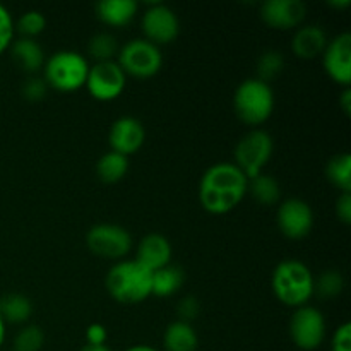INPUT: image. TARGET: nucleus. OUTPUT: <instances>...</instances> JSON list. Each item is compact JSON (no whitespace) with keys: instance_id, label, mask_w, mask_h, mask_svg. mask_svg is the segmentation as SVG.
Returning a JSON list of instances; mask_svg holds the SVG:
<instances>
[{"instance_id":"f257e3e1","label":"nucleus","mask_w":351,"mask_h":351,"mask_svg":"<svg viewBox=\"0 0 351 351\" xmlns=\"http://www.w3.org/2000/svg\"><path fill=\"white\" fill-rule=\"evenodd\" d=\"M249 178L235 163L211 165L199 182V201L211 215L233 211L247 195Z\"/></svg>"},{"instance_id":"f03ea898","label":"nucleus","mask_w":351,"mask_h":351,"mask_svg":"<svg viewBox=\"0 0 351 351\" xmlns=\"http://www.w3.org/2000/svg\"><path fill=\"white\" fill-rule=\"evenodd\" d=\"M106 290L119 304H141L151 297L153 273L134 261H119L106 274Z\"/></svg>"},{"instance_id":"7ed1b4c3","label":"nucleus","mask_w":351,"mask_h":351,"mask_svg":"<svg viewBox=\"0 0 351 351\" xmlns=\"http://www.w3.org/2000/svg\"><path fill=\"white\" fill-rule=\"evenodd\" d=\"M271 287L283 305L304 307L314 295V274L302 261L285 259L274 267Z\"/></svg>"},{"instance_id":"20e7f679","label":"nucleus","mask_w":351,"mask_h":351,"mask_svg":"<svg viewBox=\"0 0 351 351\" xmlns=\"http://www.w3.org/2000/svg\"><path fill=\"white\" fill-rule=\"evenodd\" d=\"M233 108L237 117L250 127L266 122L274 112V93L269 82L257 77L240 82L233 95Z\"/></svg>"},{"instance_id":"39448f33","label":"nucleus","mask_w":351,"mask_h":351,"mask_svg":"<svg viewBox=\"0 0 351 351\" xmlns=\"http://www.w3.org/2000/svg\"><path fill=\"white\" fill-rule=\"evenodd\" d=\"M89 62L74 50H58L45 60L43 79L57 91L71 93L84 88L89 72Z\"/></svg>"},{"instance_id":"423d86ee","label":"nucleus","mask_w":351,"mask_h":351,"mask_svg":"<svg viewBox=\"0 0 351 351\" xmlns=\"http://www.w3.org/2000/svg\"><path fill=\"white\" fill-rule=\"evenodd\" d=\"M119 62L125 75L137 79L153 77L163 65V53L160 47L147 41L146 38H134L119 50Z\"/></svg>"},{"instance_id":"0eeeda50","label":"nucleus","mask_w":351,"mask_h":351,"mask_svg":"<svg viewBox=\"0 0 351 351\" xmlns=\"http://www.w3.org/2000/svg\"><path fill=\"white\" fill-rule=\"evenodd\" d=\"M274 151L273 137L263 129H254L242 137L235 146V165L245 173V177L254 178L263 173V168L271 160Z\"/></svg>"},{"instance_id":"6e6552de","label":"nucleus","mask_w":351,"mask_h":351,"mask_svg":"<svg viewBox=\"0 0 351 351\" xmlns=\"http://www.w3.org/2000/svg\"><path fill=\"white\" fill-rule=\"evenodd\" d=\"M86 245L98 257L122 259L132 249V235L127 228L112 223H99L86 233Z\"/></svg>"},{"instance_id":"1a4fd4ad","label":"nucleus","mask_w":351,"mask_h":351,"mask_svg":"<svg viewBox=\"0 0 351 351\" xmlns=\"http://www.w3.org/2000/svg\"><path fill=\"white\" fill-rule=\"evenodd\" d=\"M290 336L300 350H317L326 338V319L322 312L308 304L295 308L290 319Z\"/></svg>"},{"instance_id":"9d476101","label":"nucleus","mask_w":351,"mask_h":351,"mask_svg":"<svg viewBox=\"0 0 351 351\" xmlns=\"http://www.w3.org/2000/svg\"><path fill=\"white\" fill-rule=\"evenodd\" d=\"M127 75L115 60L96 62L89 67L84 88L98 101H113L123 93Z\"/></svg>"},{"instance_id":"9b49d317","label":"nucleus","mask_w":351,"mask_h":351,"mask_svg":"<svg viewBox=\"0 0 351 351\" xmlns=\"http://www.w3.org/2000/svg\"><path fill=\"white\" fill-rule=\"evenodd\" d=\"M141 27L146 34V40L156 47L168 45L180 33V21L171 7L165 3H151L143 14Z\"/></svg>"},{"instance_id":"f8f14e48","label":"nucleus","mask_w":351,"mask_h":351,"mask_svg":"<svg viewBox=\"0 0 351 351\" xmlns=\"http://www.w3.org/2000/svg\"><path fill=\"white\" fill-rule=\"evenodd\" d=\"M276 223L287 239H305L314 226V211L304 199L290 197L278 206Z\"/></svg>"},{"instance_id":"ddd939ff","label":"nucleus","mask_w":351,"mask_h":351,"mask_svg":"<svg viewBox=\"0 0 351 351\" xmlns=\"http://www.w3.org/2000/svg\"><path fill=\"white\" fill-rule=\"evenodd\" d=\"M322 65L332 81L348 88L351 82V34L348 31L328 41L322 51Z\"/></svg>"},{"instance_id":"4468645a","label":"nucleus","mask_w":351,"mask_h":351,"mask_svg":"<svg viewBox=\"0 0 351 351\" xmlns=\"http://www.w3.org/2000/svg\"><path fill=\"white\" fill-rule=\"evenodd\" d=\"M144 141H146V129H144L143 122L136 117H120L110 127V147H112V151L127 158H129V154L137 153L143 147Z\"/></svg>"},{"instance_id":"2eb2a0df","label":"nucleus","mask_w":351,"mask_h":351,"mask_svg":"<svg viewBox=\"0 0 351 351\" xmlns=\"http://www.w3.org/2000/svg\"><path fill=\"white\" fill-rule=\"evenodd\" d=\"M307 7L302 0H266L261 5V17L274 29H291L304 21Z\"/></svg>"},{"instance_id":"dca6fc26","label":"nucleus","mask_w":351,"mask_h":351,"mask_svg":"<svg viewBox=\"0 0 351 351\" xmlns=\"http://www.w3.org/2000/svg\"><path fill=\"white\" fill-rule=\"evenodd\" d=\"M136 261L151 273L171 264V245L161 233H147L137 245Z\"/></svg>"},{"instance_id":"f3484780","label":"nucleus","mask_w":351,"mask_h":351,"mask_svg":"<svg viewBox=\"0 0 351 351\" xmlns=\"http://www.w3.org/2000/svg\"><path fill=\"white\" fill-rule=\"evenodd\" d=\"M328 45V34L319 24H305L295 31L291 38V51L298 58H315L322 55Z\"/></svg>"},{"instance_id":"a211bd4d","label":"nucleus","mask_w":351,"mask_h":351,"mask_svg":"<svg viewBox=\"0 0 351 351\" xmlns=\"http://www.w3.org/2000/svg\"><path fill=\"white\" fill-rule=\"evenodd\" d=\"M10 53H12L14 62L27 74L34 75L45 65V51L41 45L34 38L19 36L10 45Z\"/></svg>"},{"instance_id":"6ab92c4d","label":"nucleus","mask_w":351,"mask_h":351,"mask_svg":"<svg viewBox=\"0 0 351 351\" xmlns=\"http://www.w3.org/2000/svg\"><path fill=\"white\" fill-rule=\"evenodd\" d=\"M139 10L136 0H99L96 3V14L99 21L108 26L122 27L127 26Z\"/></svg>"},{"instance_id":"aec40b11","label":"nucleus","mask_w":351,"mask_h":351,"mask_svg":"<svg viewBox=\"0 0 351 351\" xmlns=\"http://www.w3.org/2000/svg\"><path fill=\"white\" fill-rule=\"evenodd\" d=\"M163 346L167 351H197V332L189 322L173 321L165 329Z\"/></svg>"},{"instance_id":"412c9836","label":"nucleus","mask_w":351,"mask_h":351,"mask_svg":"<svg viewBox=\"0 0 351 351\" xmlns=\"http://www.w3.org/2000/svg\"><path fill=\"white\" fill-rule=\"evenodd\" d=\"M185 283V273L175 264L161 267V269L153 273V287H151V295L160 298L171 297L177 293Z\"/></svg>"},{"instance_id":"4be33fe9","label":"nucleus","mask_w":351,"mask_h":351,"mask_svg":"<svg viewBox=\"0 0 351 351\" xmlns=\"http://www.w3.org/2000/svg\"><path fill=\"white\" fill-rule=\"evenodd\" d=\"M33 314V304L26 295L7 293L0 298V315L3 322L23 324Z\"/></svg>"},{"instance_id":"5701e85b","label":"nucleus","mask_w":351,"mask_h":351,"mask_svg":"<svg viewBox=\"0 0 351 351\" xmlns=\"http://www.w3.org/2000/svg\"><path fill=\"white\" fill-rule=\"evenodd\" d=\"M129 171V158L123 154L108 151L96 163V175L103 184H117Z\"/></svg>"},{"instance_id":"b1692460","label":"nucleus","mask_w":351,"mask_h":351,"mask_svg":"<svg viewBox=\"0 0 351 351\" xmlns=\"http://www.w3.org/2000/svg\"><path fill=\"white\" fill-rule=\"evenodd\" d=\"M247 194L252 195L259 204L273 206L276 204V202H280L281 199L280 182H278L273 175L259 173L249 180Z\"/></svg>"},{"instance_id":"393cba45","label":"nucleus","mask_w":351,"mask_h":351,"mask_svg":"<svg viewBox=\"0 0 351 351\" xmlns=\"http://www.w3.org/2000/svg\"><path fill=\"white\" fill-rule=\"evenodd\" d=\"M328 180L341 192H351V154L341 153L332 156L326 165Z\"/></svg>"},{"instance_id":"a878e982","label":"nucleus","mask_w":351,"mask_h":351,"mask_svg":"<svg viewBox=\"0 0 351 351\" xmlns=\"http://www.w3.org/2000/svg\"><path fill=\"white\" fill-rule=\"evenodd\" d=\"M119 41L113 36L112 33H101L93 34L91 40L88 43V53L95 58L96 62H110L113 60V57L119 55Z\"/></svg>"},{"instance_id":"bb28decb","label":"nucleus","mask_w":351,"mask_h":351,"mask_svg":"<svg viewBox=\"0 0 351 351\" xmlns=\"http://www.w3.org/2000/svg\"><path fill=\"white\" fill-rule=\"evenodd\" d=\"M343 288H345V280H343V274L336 269L324 271L317 280H314V293L322 298L338 297Z\"/></svg>"},{"instance_id":"cd10ccee","label":"nucleus","mask_w":351,"mask_h":351,"mask_svg":"<svg viewBox=\"0 0 351 351\" xmlns=\"http://www.w3.org/2000/svg\"><path fill=\"white\" fill-rule=\"evenodd\" d=\"M285 67L283 55L278 50H266L257 60V79L264 82H269L276 77Z\"/></svg>"},{"instance_id":"c85d7f7f","label":"nucleus","mask_w":351,"mask_h":351,"mask_svg":"<svg viewBox=\"0 0 351 351\" xmlns=\"http://www.w3.org/2000/svg\"><path fill=\"white\" fill-rule=\"evenodd\" d=\"M14 27L23 38H34L47 27V17L40 10H27L17 19Z\"/></svg>"},{"instance_id":"c756f323","label":"nucleus","mask_w":351,"mask_h":351,"mask_svg":"<svg viewBox=\"0 0 351 351\" xmlns=\"http://www.w3.org/2000/svg\"><path fill=\"white\" fill-rule=\"evenodd\" d=\"M45 335L38 326H26L14 338V351H40L43 348Z\"/></svg>"},{"instance_id":"7c9ffc66","label":"nucleus","mask_w":351,"mask_h":351,"mask_svg":"<svg viewBox=\"0 0 351 351\" xmlns=\"http://www.w3.org/2000/svg\"><path fill=\"white\" fill-rule=\"evenodd\" d=\"M14 33H16V27H14L12 16L7 7L0 3V55L12 45Z\"/></svg>"},{"instance_id":"2f4dec72","label":"nucleus","mask_w":351,"mask_h":351,"mask_svg":"<svg viewBox=\"0 0 351 351\" xmlns=\"http://www.w3.org/2000/svg\"><path fill=\"white\" fill-rule=\"evenodd\" d=\"M48 84L45 82L43 77H38V75H31L26 82L23 84V96L27 101H41L47 95Z\"/></svg>"},{"instance_id":"473e14b6","label":"nucleus","mask_w":351,"mask_h":351,"mask_svg":"<svg viewBox=\"0 0 351 351\" xmlns=\"http://www.w3.org/2000/svg\"><path fill=\"white\" fill-rule=\"evenodd\" d=\"M199 311H201V304L195 297H184L177 305V314H178V321H184L191 324L195 317L199 315Z\"/></svg>"},{"instance_id":"72a5a7b5","label":"nucleus","mask_w":351,"mask_h":351,"mask_svg":"<svg viewBox=\"0 0 351 351\" xmlns=\"http://www.w3.org/2000/svg\"><path fill=\"white\" fill-rule=\"evenodd\" d=\"M331 351H351V324L345 322L335 331L331 339Z\"/></svg>"},{"instance_id":"f704fd0d","label":"nucleus","mask_w":351,"mask_h":351,"mask_svg":"<svg viewBox=\"0 0 351 351\" xmlns=\"http://www.w3.org/2000/svg\"><path fill=\"white\" fill-rule=\"evenodd\" d=\"M106 328L99 322H95V324H89L86 328V345H105L106 341Z\"/></svg>"},{"instance_id":"c9c22d12","label":"nucleus","mask_w":351,"mask_h":351,"mask_svg":"<svg viewBox=\"0 0 351 351\" xmlns=\"http://www.w3.org/2000/svg\"><path fill=\"white\" fill-rule=\"evenodd\" d=\"M336 215L345 225L351 223V192H341L336 201Z\"/></svg>"},{"instance_id":"e433bc0d","label":"nucleus","mask_w":351,"mask_h":351,"mask_svg":"<svg viewBox=\"0 0 351 351\" xmlns=\"http://www.w3.org/2000/svg\"><path fill=\"white\" fill-rule=\"evenodd\" d=\"M339 105H341L343 112L346 113V115H350L351 113V88L348 86V88L343 89L341 96H339Z\"/></svg>"},{"instance_id":"4c0bfd02","label":"nucleus","mask_w":351,"mask_h":351,"mask_svg":"<svg viewBox=\"0 0 351 351\" xmlns=\"http://www.w3.org/2000/svg\"><path fill=\"white\" fill-rule=\"evenodd\" d=\"M81 351H112L106 345H84Z\"/></svg>"},{"instance_id":"58836bf2","label":"nucleus","mask_w":351,"mask_h":351,"mask_svg":"<svg viewBox=\"0 0 351 351\" xmlns=\"http://www.w3.org/2000/svg\"><path fill=\"white\" fill-rule=\"evenodd\" d=\"M125 351H160V350L153 348V346H147V345H136V346H130V348H127Z\"/></svg>"},{"instance_id":"ea45409f","label":"nucleus","mask_w":351,"mask_h":351,"mask_svg":"<svg viewBox=\"0 0 351 351\" xmlns=\"http://www.w3.org/2000/svg\"><path fill=\"white\" fill-rule=\"evenodd\" d=\"M3 339H5V322H3L2 315H0V346L3 345Z\"/></svg>"},{"instance_id":"a19ab883","label":"nucleus","mask_w":351,"mask_h":351,"mask_svg":"<svg viewBox=\"0 0 351 351\" xmlns=\"http://www.w3.org/2000/svg\"><path fill=\"white\" fill-rule=\"evenodd\" d=\"M351 3V0H338V2H335V0H329V5L332 7H348Z\"/></svg>"}]
</instances>
